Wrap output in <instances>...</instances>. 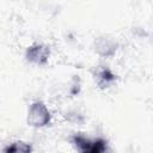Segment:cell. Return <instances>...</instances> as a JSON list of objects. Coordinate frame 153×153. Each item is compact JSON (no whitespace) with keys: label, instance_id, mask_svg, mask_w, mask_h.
<instances>
[{"label":"cell","instance_id":"4","mask_svg":"<svg viewBox=\"0 0 153 153\" xmlns=\"http://www.w3.org/2000/svg\"><path fill=\"white\" fill-rule=\"evenodd\" d=\"M116 47L117 44L111 41L110 38H105V37H99L96 42H94V49L96 51L102 55V56H111L112 54H115L116 51Z\"/></svg>","mask_w":153,"mask_h":153},{"label":"cell","instance_id":"5","mask_svg":"<svg viewBox=\"0 0 153 153\" xmlns=\"http://www.w3.org/2000/svg\"><path fill=\"white\" fill-rule=\"evenodd\" d=\"M114 80H115V74L109 68H103L97 74V82L102 88L108 87Z\"/></svg>","mask_w":153,"mask_h":153},{"label":"cell","instance_id":"3","mask_svg":"<svg viewBox=\"0 0 153 153\" xmlns=\"http://www.w3.org/2000/svg\"><path fill=\"white\" fill-rule=\"evenodd\" d=\"M49 48L44 44H33L26 49V60L35 65H44L49 59Z\"/></svg>","mask_w":153,"mask_h":153},{"label":"cell","instance_id":"6","mask_svg":"<svg viewBox=\"0 0 153 153\" xmlns=\"http://www.w3.org/2000/svg\"><path fill=\"white\" fill-rule=\"evenodd\" d=\"M31 151H32L31 146L23 141H16V142L8 145L6 148H4V152H6V153H27Z\"/></svg>","mask_w":153,"mask_h":153},{"label":"cell","instance_id":"1","mask_svg":"<svg viewBox=\"0 0 153 153\" xmlns=\"http://www.w3.org/2000/svg\"><path fill=\"white\" fill-rule=\"evenodd\" d=\"M72 143L79 152H90V153H102L108 149V143L104 139L91 140L81 134H75L72 136Z\"/></svg>","mask_w":153,"mask_h":153},{"label":"cell","instance_id":"2","mask_svg":"<svg viewBox=\"0 0 153 153\" xmlns=\"http://www.w3.org/2000/svg\"><path fill=\"white\" fill-rule=\"evenodd\" d=\"M50 112L45 104L41 100H37L32 103L27 111V123L32 127L41 128L50 122Z\"/></svg>","mask_w":153,"mask_h":153}]
</instances>
